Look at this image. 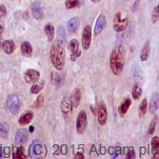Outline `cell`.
Returning a JSON list of instances; mask_svg holds the SVG:
<instances>
[{"label": "cell", "mask_w": 159, "mask_h": 159, "mask_svg": "<svg viewBox=\"0 0 159 159\" xmlns=\"http://www.w3.org/2000/svg\"><path fill=\"white\" fill-rule=\"evenodd\" d=\"M125 63V50L122 45H117L110 55V69L115 76H119L123 71Z\"/></svg>", "instance_id": "6da1fadb"}, {"label": "cell", "mask_w": 159, "mask_h": 159, "mask_svg": "<svg viewBox=\"0 0 159 159\" xmlns=\"http://www.w3.org/2000/svg\"><path fill=\"white\" fill-rule=\"evenodd\" d=\"M50 58L52 61L54 68L58 71H61L64 66V50L59 40H56L55 42L52 44L50 50Z\"/></svg>", "instance_id": "7a4b0ae2"}, {"label": "cell", "mask_w": 159, "mask_h": 159, "mask_svg": "<svg viewBox=\"0 0 159 159\" xmlns=\"http://www.w3.org/2000/svg\"><path fill=\"white\" fill-rule=\"evenodd\" d=\"M129 24V18L122 14L121 12H117L114 16V21H113V29L115 32L119 33L123 32L126 29Z\"/></svg>", "instance_id": "3957f363"}, {"label": "cell", "mask_w": 159, "mask_h": 159, "mask_svg": "<svg viewBox=\"0 0 159 159\" xmlns=\"http://www.w3.org/2000/svg\"><path fill=\"white\" fill-rule=\"evenodd\" d=\"M88 126V116L85 111H80L76 119V131L78 134L82 135L87 130Z\"/></svg>", "instance_id": "277c9868"}, {"label": "cell", "mask_w": 159, "mask_h": 159, "mask_svg": "<svg viewBox=\"0 0 159 159\" xmlns=\"http://www.w3.org/2000/svg\"><path fill=\"white\" fill-rule=\"evenodd\" d=\"M7 109L9 111L12 113V114H17L20 110V100L18 98L17 95H10L9 98H7Z\"/></svg>", "instance_id": "5b68a950"}, {"label": "cell", "mask_w": 159, "mask_h": 159, "mask_svg": "<svg viewBox=\"0 0 159 159\" xmlns=\"http://www.w3.org/2000/svg\"><path fill=\"white\" fill-rule=\"evenodd\" d=\"M97 118L100 125H104L107 121V110L104 102H99L97 106Z\"/></svg>", "instance_id": "8992f818"}, {"label": "cell", "mask_w": 159, "mask_h": 159, "mask_svg": "<svg viewBox=\"0 0 159 159\" xmlns=\"http://www.w3.org/2000/svg\"><path fill=\"white\" fill-rule=\"evenodd\" d=\"M23 78L26 83H36L40 79V73L37 70L30 69L28 71H25Z\"/></svg>", "instance_id": "52a82bcc"}, {"label": "cell", "mask_w": 159, "mask_h": 159, "mask_svg": "<svg viewBox=\"0 0 159 159\" xmlns=\"http://www.w3.org/2000/svg\"><path fill=\"white\" fill-rule=\"evenodd\" d=\"M92 41V28L90 25H85L82 31V47L84 50H89Z\"/></svg>", "instance_id": "ba28073f"}, {"label": "cell", "mask_w": 159, "mask_h": 159, "mask_svg": "<svg viewBox=\"0 0 159 159\" xmlns=\"http://www.w3.org/2000/svg\"><path fill=\"white\" fill-rule=\"evenodd\" d=\"M106 25H107V17L101 14L98 18H97L95 29H94V34H95V36L100 34L101 32L103 31V29L106 28Z\"/></svg>", "instance_id": "9c48e42d"}, {"label": "cell", "mask_w": 159, "mask_h": 159, "mask_svg": "<svg viewBox=\"0 0 159 159\" xmlns=\"http://www.w3.org/2000/svg\"><path fill=\"white\" fill-rule=\"evenodd\" d=\"M150 54H151V42H150V40H147V41L144 42L141 51H140V54H139L140 60L147 61L150 57Z\"/></svg>", "instance_id": "30bf717a"}, {"label": "cell", "mask_w": 159, "mask_h": 159, "mask_svg": "<svg viewBox=\"0 0 159 159\" xmlns=\"http://www.w3.org/2000/svg\"><path fill=\"white\" fill-rule=\"evenodd\" d=\"M60 110H61V112L66 115L71 114V112L73 110V106H72L71 100H70V97H64L62 99V101H61V103H60Z\"/></svg>", "instance_id": "8fae6325"}, {"label": "cell", "mask_w": 159, "mask_h": 159, "mask_svg": "<svg viewBox=\"0 0 159 159\" xmlns=\"http://www.w3.org/2000/svg\"><path fill=\"white\" fill-rule=\"evenodd\" d=\"M32 15L37 20L41 19L42 16H43V11H42L41 5L38 2H34L33 5H32Z\"/></svg>", "instance_id": "7c38bea8"}, {"label": "cell", "mask_w": 159, "mask_h": 159, "mask_svg": "<svg viewBox=\"0 0 159 159\" xmlns=\"http://www.w3.org/2000/svg\"><path fill=\"white\" fill-rule=\"evenodd\" d=\"M131 104H132V101L130 98H125V100L120 103L119 107H118V113H119L120 116H125L126 113H128L129 109L131 107Z\"/></svg>", "instance_id": "4fadbf2b"}, {"label": "cell", "mask_w": 159, "mask_h": 159, "mask_svg": "<svg viewBox=\"0 0 159 159\" xmlns=\"http://www.w3.org/2000/svg\"><path fill=\"white\" fill-rule=\"evenodd\" d=\"M33 118H34L33 113L25 112L24 114H22L19 117V119H18V123H19L20 125H29L30 122H32Z\"/></svg>", "instance_id": "5bb4252c"}, {"label": "cell", "mask_w": 159, "mask_h": 159, "mask_svg": "<svg viewBox=\"0 0 159 159\" xmlns=\"http://www.w3.org/2000/svg\"><path fill=\"white\" fill-rule=\"evenodd\" d=\"M70 100L72 102L73 107H78V104L80 103V100H81V94H80V90L79 89H75L74 92L72 93L71 97H70Z\"/></svg>", "instance_id": "9a60e30c"}, {"label": "cell", "mask_w": 159, "mask_h": 159, "mask_svg": "<svg viewBox=\"0 0 159 159\" xmlns=\"http://www.w3.org/2000/svg\"><path fill=\"white\" fill-rule=\"evenodd\" d=\"M20 48H21L22 55H24L25 57H31V56L33 55V48H32V45L30 42H28V41L22 42Z\"/></svg>", "instance_id": "2e32d148"}, {"label": "cell", "mask_w": 159, "mask_h": 159, "mask_svg": "<svg viewBox=\"0 0 159 159\" xmlns=\"http://www.w3.org/2000/svg\"><path fill=\"white\" fill-rule=\"evenodd\" d=\"M79 24H80V19H79V18H78V17L72 18V19L68 22V30H69V32H71V33H74V32H76V30L79 28Z\"/></svg>", "instance_id": "e0dca14e"}, {"label": "cell", "mask_w": 159, "mask_h": 159, "mask_svg": "<svg viewBox=\"0 0 159 159\" xmlns=\"http://www.w3.org/2000/svg\"><path fill=\"white\" fill-rule=\"evenodd\" d=\"M158 111V92L153 95L152 99H151V103H150V112L152 114H155Z\"/></svg>", "instance_id": "ac0fdd59"}, {"label": "cell", "mask_w": 159, "mask_h": 159, "mask_svg": "<svg viewBox=\"0 0 159 159\" xmlns=\"http://www.w3.org/2000/svg\"><path fill=\"white\" fill-rule=\"evenodd\" d=\"M151 147H152V155L154 158H158V153H159V137L156 136L152 139L151 142Z\"/></svg>", "instance_id": "d6986e66"}, {"label": "cell", "mask_w": 159, "mask_h": 159, "mask_svg": "<svg viewBox=\"0 0 159 159\" xmlns=\"http://www.w3.org/2000/svg\"><path fill=\"white\" fill-rule=\"evenodd\" d=\"M2 48L7 54H12L15 51V43L13 40H5L2 43Z\"/></svg>", "instance_id": "ffe728a7"}, {"label": "cell", "mask_w": 159, "mask_h": 159, "mask_svg": "<svg viewBox=\"0 0 159 159\" xmlns=\"http://www.w3.org/2000/svg\"><path fill=\"white\" fill-rule=\"evenodd\" d=\"M148 98H143L142 101L140 102V106H139V109H138V116L139 117H143V116L147 114L148 112Z\"/></svg>", "instance_id": "44dd1931"}, {"label": "cell", "mask_w": 159, "mask_h": 159, "mask_svg": "<svg viewBox=\"0 0 159 159\" xmlns=\"http://www.w3.org/2000/svg\"><path fill=\"white\" fill-rule=\"evenodd\" d=\"M44 33L47 35L48 41H52L54 39V35H55V29H54L52 23H48L47 25L44 26Z\"/></svg>", "instance_id": "7402d4cb"}, {"label": "cell", "mask_w": 159, "mask_h": 159, "mask_svg": "<svg viewBox=\"0 0 159 159\" xmlns=\"http://www.w3.org/2000/svg\"><path fill=\"white\" fill-rule=\"evenodd\" d=\"M26 138H28V132L25 130L18 131V133L16 134V143L17 144L23 143V142L26 140Z\"/></svg>", "instance_id": "603a6c76"}, {"label": "cell", "mask_w": 159, "mask_h": 159, "mask_svg": "<svg viewBox=\"0 0 159 159\" xmlns=\"http://www.w3.org/2000/svg\"><path fill=\"white\" fill-rule=\"evenodd\" d=\"M141 95H142V89L139 84L136 83V84H134L133 89H132V96H133L134 99L137 100V99H139L141 97Z\"/></svg>", "instance_id": "cb8c5ba5"}, {"label": "cell", "mask_w": 159, "mask_h": 159, "mask_svg": "<svg viewBox=\"0 0 159 159\" xmlns=\"http://www.w3.org/2000/svg\"><path fill=\"white\" fill-rule=\"evenodd\" d=\"M80 5V0H66V7L68 10L75 9Z\"/></svg>", "instance_id": "d4e9b609"}, {"label": "cell", "mask_w": 159, "mask_h": 159, "mask_svg": "<svg viewBox=\"0 0 159 159\" xmlns=\"http://www.w3.org/2000/svg\"><path fill=\"white\" fill-rule=\"evenodd\" d=\"M9 136V128L5 123H0V137L1 138H7Z\"/></svg>", "instance_id": "484cf974"}, {"label": "cell", "mask_w": 159, "mask_h": 159, "mask_svg": "<svg viewBox=\"0 0 159 159\" xmlns=\"http://www.w3.org/2000/svg\"><path fill=\"white\" fill-rule=\"evenodd\" d=\"M157 123H158V116L156 115L155 117L152 119V121H151V123H150V126H149V134H150V135H152V134L155 132Z\"/></svg>", "instance_id": "4316f807"}, {"label": "cell", "mask_w": 159, "mask_h": 159, "mask_svg": "<svg viewBox=\"0 0 159 159\" xmlns=\"http://www.w3.org/2000/svg\"><path fill=\"white\" fill-rule=\"evenodd\" d=\"M69 48L71 51V53H74V52H77L79 50V43L76 39H72L71 41L69 42Z\"/></svg>", "instance_id": "83f0119b"}, {"label": "cell", "mask_w": 159, "mask_h": 159, "mask_svg": "<svg viewBox=\"0 0 159 159\" xmlns=\"http://www.w3.org/2000/svg\"><path fill=\"white\" fill-rule=\"evenodd\" d=\"M44 104V96L43 95H38V97L36 98V100L34 102V107L38 109V107H41Z\"/></svg>", "instance_id": "f1b7e54d"}, {"label": "cell", "mask_w": 159, "mask_h": 159, "mask_svg": "<svg viewBox=\"0 0 159 159\" xmlns=\"http://www.w3.org/2000/svg\"><path fill=\"white\" fill-rule=\"evenodd\" d=\"M158 19H159V7L156 5L154 7V10H153V13H152V22L157 23Z\"/></svg>", "instance_id": "f546056e"}, {"label": "cell", "mask_w": 159, "mask_h": 159, "mask_svg": "<svg viewBox=\"0 0 159 159\" xmlns=\"http://www.w3.org/2000/svg\"><path fill=\"white\" fill-rule=\"evenodd\" d=\"M42 89H43V83H41V84H37V83H35V84L32 85V88H31V93L32 94H38Z\"/></svg>", "instance_id": "4dcf8cb0"}, {"label": "cell", "mask_w": 159, "mask_h": 159, "mask_svg": "<svg viewBox=\"0 0 159 159\" xmlns=\"http://www.w3.org/2000/svg\"><path fill=\"white\" fill-rule=\"evenodd\" d=\"M13 157L14 158H24L25 156H24V153H23V148L20 147L18 148L17 151L14 153V155H13Z\"/></svg>", "instance_id": "1f68e13d"}, {"label": "cell", "mask_w": 159, "mask_h": 159, "mask_svg": "<svg viewBox=\"0 0 159 159\" xmlns=\"http://www.w3.org/2000/svg\"><path fill=\"white\" fill-rule=\"evenodd\" d=\"M58 33H59V41H60L61 43L63 44L64 40H66V32H64V29L60 26V28H59Z\"/></svg>", "instance_id": "d6a6232c"}, {"label": "cell", "mask_w": 159, "mask_h": 159, "mask_svg": "<svg viewBox=\"0 0 159 159\" xmlns=\"http://www.w3.org/2000/svg\"><path fill=\"white\" fill-rule=\"evenodd\" d=\"M136 157V153H135V150L133 148H129L128 149V152H126V158H135Z\"/></svg>", "instance_id": "836d02e7"}, {"label": "cell", "mask_w": 159, "mask_h": 159, "mask_svg": "<svg viewBox=\"0 0 159 159\" xmlns=\"http://www.w3.org/2000/svg\"><path fill=\"white\" fill-rule=\"evenodd\" d=\"M80 55H81V51H80V50H78L77 52L71 53V60L75 61L78 57H80Z\"/></svg>", "instance_id": "e575fe53"}, {"label": "cell", "mask_w": 159, "mask_h": 159, "mask_svg": "<svg viewBox=\"0 0 159 159\" xmlns=\"http://www.w3.org/2000/svg\"><path fill=\"white\" fill-rule=\"evenodd\" d=\"M7 16V7L4 4L0 5V18H3Z\"/></svg>", "instance_id": "d590c367"}, {"label": "cell", "mask_w": 159, "mask_h": 159, "mask_svg": "<svg viewBox=\"0 0 159 159\" xmlns=\"http://www.w3.org/2000/svg\"><path fill=\"white\" fill-rule=\"evenodd\" d=\"M3 31H4V24L0 21V36L3 34Z\"/></svg>", "instance_id": "8d00e7d4"}, {"label": "cell", "mask_w": 159, "mask_h": 159, "mask_svg": "<svg viewBox=\"0 0 159 159\" xmlns=\"http://www.w3.org/2000/svg\"><path fill=\"white\" fill-rule=\"evenodd\" d=\"M40 151H41V149H40L39 145H36V147H35V154H39Z\"/></svg>", "instance_id": "74e56055"}, {"label": "cell", "mask_w": 159, "mask_h": 159, "mask_svg": "<svg viewBox=\"0 0 159 159\" xmlns=\"http://www.w3.org/2000/svg\"><path fill=\"white\" fill-rule=\"evenodd\" d=\"M75 158H84V156L82 154H79V153H77L76 155H75Z\"/></svg>", "instance_id": "f35d334b"}, {"label": "cell", "mask_w": 159, "mask_h": 159, "mask_svg": "<svg viewBox=\"0 0 159 159\" xmlns=\"http://www.w3.org/2000/svg\"><path fill=\"white\" fill-rule=\"evenodd\" d=\"M140 1V0H136V1H135V7H134V10H135L136 9V7H137V5H138V2Z\"/></svg>", "instance_id": "ab89813d"}, {"label": "cell", "mask_w": 159, "mask_h": 159, "mask_svg": "<svg viewBox=\"0 0 159 159\" xmlns=\"http://www.w3.org/2000/svg\"><path fill=\"white\" fill-rule=\"evenodd\" d=\"M91 1H92V2H94V3H96V2H98L99 0H91Z\"/></svg>", "instance_id": "60d3db41"}, {"label": "cell", "mask_w": 159, "mask_h": 159, "mask_svg": "<svg viewBox=\"0 0 159 159\" xmlns=\"http://www.w3.org/2000/svg\"><path fill=\"white\" fill-rule=\"evenodd\" d=\"M33 130H34V128H33V126H32V128L30 129V132H31V133H32V132H33Z\"/></svg>", "instance_id": "b9f144b4"}, {"label": "cell", "mask_w": 159, "mask_h": 159, "mask_svg": "<svg viewBox=\"0 0 159 159\" xmlns=\"http://www.w3.org/2000/svg\"><path fill=\"white\" fill-rule=\"evenodd\" d=\"M0 157H1V147H0Z\"/></svg>", "instance_id": "7bdbcfd3"}]
</instances>
